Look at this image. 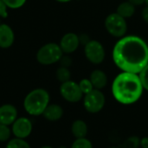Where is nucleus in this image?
<instances>
[{
	"mask_svg": "<svg viewBox=\"0 0 148 148\" xmlns=\"http://www.w3.org/2000/svg\"><path fill=\"white\" fill-rule=\"evenodd\" d=\"M113 60L122 72L139 74L148 64V45L137 36H125L114 45Z\"/></svg>",
	"mask_w": 148,
	"mask_h": 148,
	"instance_id": "1",
	"label": "nucleus"
},
{
	"mask_svg": "<svg viewBox=\"0 0 148 148\" xmlns=\"http://www.w3.org/2000/svg\"><path fill=\"white\" fill-rule=\"evenodd\" d=\"M144 88L138 74L122 72L113 82L112 94L121 104L131 105L142 96Z\"/></svg>",
	"mask_w": 148,
	"mask_h": 148,
	"instance_id": "2",
	"label": "nucleus"
},
{
	"mask_svg": "<svg viewBox=\"0 0 148 148\" xmlns=\"http://www.w3.org/2000/svg\"><path fill=\"white\" fill-rule=\"evenodd\" d=\"M49 105V94L43 88H36L30 91L24 98V110L32 116H39L43 114Z\"/></svg>",
	"mask_w": 148,
	"mask_h": 148,
	"instance_id": "3",
	"label": "nucleus"
},
{
	"mask_svg": "<svg viewBox=\"0 0 148 148\" xmlns=\"http://www.w3.org/2000/svg\"><path fill=\"white\" fill-rule=\"evenodd\" d=\"M63 52L59 44L49 42L41 47L36 53V60L40 64L51 65L60 62Z\"/></svg>",
	"mask_w": 148,
	"mask_h": 148,
	"instance_id": "4",
	"label": "nucleus"
},
{
	"mask_svg": "<svg viewBox=\"0 0 148 148\" xmlns=\"http://www.w3.org/2000/svg\"><path fill=\"white\" fill-rule=\"evenodd\" d=\"M105 28L111 36L121 38L125 36L127 33V23L124 17L115 12L111 13L107 16L105 20Z\"/></svg>",
	"mask_w": 148,
	"mask_h": 148,
	"instance_id": "5",
	"label": "nucleus"
},
{
	"mask_svg": "<svg viewBox=\"0 0 148 148\" xmlns=\"http://www.w3.org/2000/svg\"><path fill=\"white\" fill-rule=\"evenodd\" d=\"M106 103V98L104 94L99 90L94 88L91 92L85 95L83 99V105L85 109L91 114H96L102 110Z\"/></svg>",
	"mask_w": 148,
	"mask_h": 148,
	"instance_id": "6",
	"label": "nucleus"
},
{
	"mask_svg": "<svg viewBox=\"0 0 148 148\" xmlns=\"http://www.w3.org/2000/svg\"><path fill=\"white\" fill-rule=\"evenodd\" d=\"M60 94L64 100L71 103L78 102L83 97V94L79 87V83H76L71 80L61 84Z\"/></svg>",
	"mask_w": 148,
	"mask_h": 148,
	"instance_id": "7",
	"label": "nucleus"
},
{
	"mask_svg": "<svg viewBox=\"0 0 148 148\" xmlns=\"http://www.w3.org/2000/svg\"><path fill=\"white\" fill-rule=\"evenodd\" d=\"M84 53L87 59L93 64H101L105 59V49L96 40H90L85 45Z\"/></svg>",
	"mask_w": 148,
	"mask_h": 148,
	"instance_id": "8",
	"label": "nucleus"
},
{
	"mask_svg": "<svg viewBox=\"0 0 148 148\" xmlns=\"http://www.w3.org/2000/svg\"><path fill=\"white\" fill-rule=\"evenodd\" d=\"M11 132L16 138L26 139L32 132V123L25 117L17 118L11 127Z\"/></svg>",
	"mask_w": 148,
	"mask_h": 148,
	"instance_id": "9",
	"label": "nucleus"
},
{
	"mask_svg": "<svg viewBox=\"0 0 148 148\" xmlns=\"http://www.w3.org/2000/svg\"><path fill=\"white\" fill-rule=\"evenodd\" d=\"M59 45L63 53L71 54L75 52L80 45L79 36L71 32L67 33L62 37Z\"/></svg>",
	"mask_w": 148,
	"mask_h": 148,
	"instance_id": "10",
	"label": "nucleus"
},
{
	"mask_svg": "<svg viewBox=\"0 0 148 148\" xmlns=\"http://www.w3.org/2000/svg\"><path fill=\"white\" fill-rule=\"evenodd\" d=\"M17 119V110L11 104H4L0 107V123L10 126Z\"/></svg>",
	"mask_w": 148,
	"mask_h": 148,
	"instance_id": "11",
	"label": "nucleus"
},
{
	"mask_svg": "<svg viewBox=\"0 0 148 148\" xmlns=\"http://www.w3.org/2000/svg\"><path fill=\"white\" fill-rule=\"evenodd\" d=\"M15 40L13 29L5 23L0 24V48L8 49L12 46Z\"/></svg>",
	"mask_w": 148,
	"mask_h": 148,
	"instance_id": "12",
	"label": "nucleus"
},
{
	"mask_svg": "<svg viewBox=\"0 0 148 148\" xmlns=\"http://www.w3.org/2000/svg\"><path fill=\"white\" fill-rule=\"evenodd\" d=\"M89 80L91 81V82L94 86V88L99 89V90L104 88L108 83V76H107L106 73L100 69L94 70L90 74Z\"/></svg>",
	"mask_w": 148,
	"mask_h": 148,
	"instance_id": "13",
	"label": "nucleus"
},
{
	"mask_svg": "<svg viewBox=\"0 0 148 148\" xmlns=\"http://www.w3.org/2000/svg\"><path fill=\"white\" fill-rule=\"evenodd\" d=\"M43 117L49 121H59L63 115V109L57 104H49L42 114Z\"/></svg>",
	"mask_w": 148,
	"mask_h": 148,
	"instance_id": "14",
	"label": "nucleus"
},
{
	"mask_svg": "<svg viewBox=\"0 0 148 148\" xmlns=\"http://www.w3.org/2000/svg\"><path fill=\"white\" fill-rule=\"evenodd\" d=\"M71 132L76 139L86 138L88 134V125L82 120H76L71 126Z\"/></svg>",
	"mask_w": 148,
	"mask_h": 148,
	"instance_id": "15",
	"label": "nucleus"
},
{
	"mask_svg": "<svg viewBox=\"0 0 148 148\" xmlns=\"http://www.w3.org/2000/svg\"><path fill=\"white\" fill-rule=\"evenodd\" d=\"M134 12H135V6L128 1L123 2L121 4H119L116 10V13L119 14L121 16L124 17L125 19L133 16Z\"/></svg>",
	"mask_w": 148,
	"mask_h": 148,
	"instance_id": "16",
	"label": "nucleus"
},
{
	"mask_svg": "<svg viewBox=\"0 0 148 148\" xmlns=\"http://www.w3.org/2000/svg\"><path fill=\"white\" fill-rule=\"evenodd\" d=\"M5 148H30V146L23 139L15 137L7 143Z\"/></svg>",
	"mask_w": 148,
	"mask_h": 148,
	"instance_id": "17",
	"label": "nucleus"
},
{
	"mask_svg": "<svg viewBox=\"0 0 148 148\" xmlns=\"http://www.w3.org/2000/svg\"><path fill=\"white\" fill-rule=\"evenodd\" d=\"M70 76H71L70 71L66 67H62H62H60L56 70V78L62 83L69 81L70 80Z\"/></svg>",
	"mask_w": 148,
	"mask_h": 148,
	"instance_id": "18",
	"label": "nucleus"
},
{
	"mask_svg": "<svg viewBox=\"0 0 148 148\" xmlns=\"http://www.w3.org/2000/svg\"><path fill=\"white\" fill-rule=\"evenodd\" d=\"M71 148H93V145L87 138H81L76 139L73 142Z\"/></svg>",
	"mask_w": 148,
	"mask_h": 148,
	"instance_id": "19",
	"label": "nucleus"
},
{
	"mask_svg": "<svg viewBox=\"0 0 148 148\" xmlns=\"http://www.w3.org/2000/svg\"><path fill=\"white\" fill-rule=\"evenodd\" d=\"M11 129L9 126L0 123V142L7 141L11 134Z\"/></svg>",
	"mask_w": 148,
	"mask_h": 148,
	"instance_id": "20",
	"label": "nucleus"
},
{
	"mask_svg": "<svg viewBox=\"0 0 148 148\" xmlns=\"http://www.w3.org/2000/svg\"><path fill=\"white\" fill-rule=\"evenodd\" d=\"M79 87L84 95L88 94L89 92H91L94 89V86L89 79H82L79 82Z\"/></svg>",
	"mask_w": 148,
	"mask_h": 148,
	"instance_id": "21",
	"label": "nucleus"
},
{
	"mask_svg": "<svg viewBox=\"0 0 148 148\" xmlns=\"http://www.w3.org/2000/svg\"><path fill=\"white\" fill-rule=\"evenodd\" d=\"M140 139L137 136L129 137L123 144L122 148H139L140 147Z\"/></svg>",
	"mask_w": 148,
	"mask_h": 148,
	"instance_id": "22",
	"label": "nucleus"
},
{
	"mask_svg": "<svg viewBox=\"0 0 148 148\" xmlns=\"http://www.w3.org/2000/svg\"><path fill=\"white\" fill-rule=\"evenodd\" d=\"M3 1L8 8L16 10L23 7L27 0H3Z\"/></svg>",
	"mask_w": 148,
	"mask_h": 148,
	"instance_id": "23",
	"label": "nucleus"
},
{
	"mask_svg": "<svg viewBox=\"0 0 148 148\" xmlns=\"http://www.w3.org/2000/svg\"><path fill=\"white\" fill-rule=\"evenodd\" d=\"M141 82V84L143 86V88L148 91V64L140 71V73L138 74Z\"/></svg>",
	"mask_w": 148,
	"mask_h": 148,
	"instance_id": "24",
	"label": "nucleus"
},
{
	"mask_svg": "<svg viewBox=\"0 0 148 148\" xmlns=\"http://www.w3.org/2000/svg\"><path fill=\"white\" fill-rule=\"evenodd\" d=\"M8 7L3 3V0H0V17L1 18H6L8 16Z\"/></svg>",
	"mask_w": 148,
	"mask_h": 148,
	"instance_id": "25",
	"label": "nucleus"
},
{
	"mask_svg": "<svg viewBox=\"0 0 148 148\" xmlns=\"http://www.w3.org/2000/svg\"><path fill=\"white\" fill-rule=\"evenodd\" d=\"M60 62H61L62 66V67H66V68H68L69 66H70L71 65V62H72L71 59L69 56H62L61 58Z\"/></svg>",
	"mask_w": 148,
	"mask_h": 148,
	"instance_id": "26",
	"label": "nucleus"
},
{
	"mask_svg": "<svg viewBox=\"0 0 148 148\" xmlns=\"http://www.w3.org/2000/svg\"><path fill=\"white\" fill-rule=\"evenodd\" d=\"M79 40H80V43H83L84 45H86L90 41L88 36L87 35H85V34H82V35L79 36Z\"/></svg>",
	"mask_w": 148,
	"mask_h": 148,
	"instance_id": "27",
	"label": "nucleus"
},
{
	"mask_svg": "<svg viewBox=\"0 0 148 148\" xmlns=\"http://www.w3.org/2000/svg\"><path fill=\"white\" fill-rule=\"evenodd\" d=\"M141 16L144 19V21L148 23V6L147 5V7H145L142 10V13H141Z\"/></svg>",
	"mask_w": 148,
	"mask_h": 148,
	"instance_id": "28",
	"label": "nucleus"
},
{
	"mask_svg": "<svg viewBox=\"0 0 148 148\" xmlns=\"http://www.w3.org/2000/svg\"><path fill=\"white\" fill-rule=\"evenodd\" d=\"M140 145L142 148H148V137H143L140 139Z\"/></svg>",
	"mask_w": 148,
	"mask_h": 148,
	"instance_id": "29",
	"label": "nucleus"
},
{
	"mask_svg": "<svg viewBox=\"0 0 148 148\" xmlns=\"http://www.w3.org/2000/svg\"><path fill=\"white\" fill-rule=\"evenodd\" d=\"M128 2H130L134 6H139L143 3H146V0H128Z\"/></svg>",
	"mask_w": 148,
	"mask_h": 148,
	"instance_id": "30",
	"label": "nucleus"
},
{
	"mask_svg": "<svg viewBox=\"0 0 148 148\" xmlns=\"http://www.w3.org/2000/svg\"><path fill=\"white\" fill-rule=\"evenodd\" d=\"M56 1H57L59 3H69V2H70L72 0H56Z\"/></svg>",
	"mask_w": 148,
	"mask_h": 148,
	"instance_id": "31",
	"label": "nucleus"
},
{
	"mask_svg": "<svg viewBox=\"0 0 148 148\" xmlns=\"http://www.w3.org/2000/svg\"><path fill=\"white\" fill-rule=\"evenodd\" d=\"M41 148H53V147H49V146H45V147H41Z\"/></svg>",
	"mask_w": 148,
	"mask_h": 148,
	"instance_id": "32",
	"label": "nucleus"
},
{
	"mask_svg": "<svg viewBox=\"0 0 148 148\" xmlns=\"http://www.w3.org/2000/svg\"><path fill=\"white\" fill-rule=\"evenodd\" d=\"M109 148H122V147H109Z\"/></svg>",
	"mask_w": 148,
	"mask_h": 148,
	"instance_id": "33",
	"label": "nucleus"
},
{
	"mask_svg": "<svg viewBox=\"0 0 148 148\" xmlns=\"http://www.w3.org/2000/svg\"><path fill=\"white\" fill-rule=\"evenodd\" d=\"M146 3H147V5L148 6V0H146Z\"/></svg>",
	"mask_w": 148,
	"mask_h": 148,
	"instance_id": "34",
	"label": "nucleus"
},
{
	"mask_svg": "<svg viewBox=\"0 0 148 148\" xmlns=\"http://www.w3.org/2000/svg\"><path fill=\"white\" fill-rule=\"evenodd\" d=\"M58 148H67L66 147H58Z\"/></svg>",
	"mask_w": 148,
	"mask_h": 148,
	"instance_id": "35",
	"label": "nucleus"
},
{
	"mask_svg": "<svg viewBox=\"0 0 148 148\" xmlns=\"http://www.w3.org/2000/svg\"><path fill=\"white\" fill-rule=\"evenodd\" d=\"M0 24H1V17H0Z\"/></svg>",
	"mask_w": 148,
	"mask_h": 148,
	"instance_id": "36",
	"label": "nucleus"
}]
</instances>
